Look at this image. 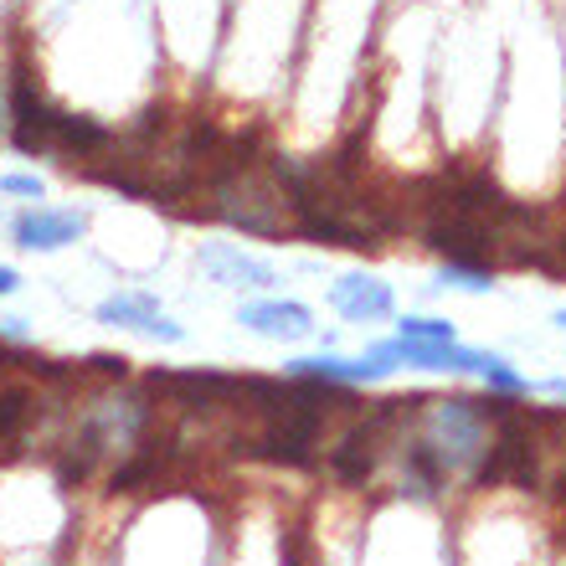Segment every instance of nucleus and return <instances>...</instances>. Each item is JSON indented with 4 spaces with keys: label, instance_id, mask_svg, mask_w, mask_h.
<instances>
[{
    "label": "nucleus",
    "instance_id": "12",
    "mask_svg": "<svg viewBox=\"0 0 566 566\" xmlns=\"http://www.w3.org/2000/svg\"><path fill=\"white\" fill-rule=\"evenodd\" d=\"M0 191H6V196H31V201H42V180H36V176H0Z\"/></svg>",
    "mask_w": 566,
    "mask_h": 566
},
{
    "label": "nucleus",
    "instance_id": "13",
    "mask_svg": "<svg viewBox=\"0 0 566 566\" xmlns=\"http://www.w3.org/2000/svg\"><path fill=\"white\" fill-rule=\"evenodd\" d=\"M15 283H21V279H15V269H0V298L15 294Z\"/></svg>",
    "mask_w": 566,
    "mask_h": 566
},
{
    "label": "nucleus",
    "instance_id": "9",
    "mask_svg": "<svg viewBox=\"0 0 566 566\" xmlns=\"http://www.w3.org/2000/svg\"><path fill=\"white\" fill-rule=\"evenodd\" d=\"M397 335L412 345H453L459 340V329L448 325V319H438V314H407L402 325H397Z\"/></svg>",
    "mask_w": 566,
    "mask_h": 566
},
{
    "label": "nucleus",
    "instance_id": "14",
    "mask_svg": "<svg viewBox=\"0 0 566 566\" xmlns=\"http://www.w3.org/2000/svg\"><path fill=\"white\" fill-rule=\"evenodd\" d=\"M0 329H6L11 340H21V335H27V319H0Z\"/></svg>",
    "mask_w": 566,
    "mask_h": 566
},
{
    "label": "nucleus",
    "instance_id": "5",
    "mask_svg": "<svg viewBox=\"0 0 566 566\" xmlns=\"http://www.w3.org/2000/svg\"><path fill=\"white\" fill-rule=\"evenodd\" d=\"M196 263L207 269L211 283H222V289H273V283H279L273 263L242 253L238 242H201V248H196Z\"/></svg>",
    "mask_w": 566,
    "mask_h": 566
},
{
    "label": "nucleus",
    "instance_id": "6",
    "mask_svg": "<svg viewBox=\"0 0 566 566\" xmlns=\"http://www.w3.org/2000/svg\"><path fill=\"white\" fill-rule=\"evenodd\" d=\"M329 310L350 319V325H371V319H387L397 310V294L376 273H340L329 283Z\"/></svg>",
    "mask_w": 566,
    "mask_h": 566
},
{
    "label": "nucleus",
    "instance_id": "7",
    "mask_svg": "<svg viewBox=\"0 0 566 566\" xmlns=\"http://www.w3.org/2000/svg\"><path fill=\"white\" fill-rule=\"evenodd\" d=\"M238 325L263 335V340H310L314 335V314L298 298H253L238 310Z\"/></svg>",
    "mask_w": 566,
    "mask_h": 566
},
{
    "label": "nucleus",
    "instance_id": "3",
    "mask_svg": "<svg viewBox=\"0 0 566 566\" xmlns=\"http://www.w3.org/2000/svg\"><path fill=\"white\" fill-rule=\"evenodd\" d=\"M93 314H98V325L135 329V335H149V340H165V345H180V340H186V325H176V319L160 310V298L145 294V289H124V294L104 298V304H98Z\"/></svg>",
    "mask_w": 566,
    "mask_h": 566
},
{
    "label": "nucleus",
    "instance_id": "2",
    "mask_svg": "<svg viewBox=\"0 0 566 566\" xmlns=\"http://www.w3.org/2000/svg\"><path fill=\"white\" fill-rule=\"evenodd\" d=\"M418 443L428 448L443 479L453 474H469L479 463L490 459V418L479 412L474 402H463V397H443V402H428V412L418 418Z\"/></svg>",
    "mask_w": 566,
    "mask_h": 566
},
{
    "label": "nucleus",
    "instance_id": "10",
    "mask_svg": "<svg viewBox=\"0 0 566 566\" xmlns=\"http://www.w3.org/2000/svg\"><path fill=\"white\" fill-rule=\"evenodd\" d=\"M484 381H490L494 391H505V397H525V391H531V381H525V376L515 371L505 356H494L490 366H484Z\"/></svg>",
    "mask_w": 566,
    "mask_h": 566
},
{
    "label": "nucleus",
    "instance_id": "1",
    "mask_svg": "<svg viewBox=\"0 0 566 566\" xmlns=\"http://www.w3.org/2000/svg\"><path fill=\"white\" fill-rule=\"evenodd\" d=\"M11 139L15 149L27 155H57V160L77 165V160H98L114 139L108 129H98L93 119H77V114H62L31 88V77H15L11 88Z\"/></svg>",
    "mask_w": 566,
    "mask_h": 566
},
{
    "label": "nucleus",
    "instance_id": "8",
    "mask_svg": "<svg viewBox=\"0 0 566 566\" xmlns=\"http://www.w3.org/2000/svg\"><path fill=\"white\" fill-rule=\"evenodd\" d=\"M289 376L294 381H325V387H366V381H381V376H391V366H381L376 356H329V350H319V356H298L289 360Z\"/></svg>",
    "mask_w": 566,
    "mask_h": 566
},
{
    "label": "nucleus",
    "instance_id": "15",
    "mask_svg": "<svg viewBox=\"0 0 566 566\" xmlns=\"http://www.w3.org/2000/svg\"><path fill=\"white\" fill-rule=\"evenodd\" d=\"M556 325H562V329H566V310H562V314H556Z\"/></svg>",
    "mask_w": 566,
    "mask_h": 566
},
{
    "label": "nucleus",
    "instance_id": "11",
    "mask_svg": "<svg viewBox=\"0 0 566 566\" xmlns=\"http://www.w3.org/2000/svg\"><path fill=\"white\" fill-rule=\"evenodd\" d=\"M27 391L15 387V391H0V438H11L15 428H21V418H27Z\"/></svg>",
    "mask_w": 566,
    "mask_h": 566
},
{
    "label": "nucleus",
    "instance_id": "4",
    "mask_svg": "<svg viewBox=\"0 0 566 566\" xmlns=\"http://www.w3.org/2000/svg\"><path fill=\"white\" fill-rule=\"evenodd\" d=\"M88 232V211L77 207H31L15 217V242L27 253H57L67 242H77Z\"/></svg>",
    "mask_w": 566,
    "mask_h": 566
}]
</instances>
